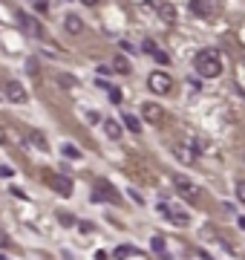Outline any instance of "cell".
<instances>
[{
  "label": "cell",
  "mask_w": 245,
  "mask_h": 260,
  "mask_svg": "<svg viewBox=\"0 0 245 260\" xmlns=\"http://www.w3.org/2000/svg\"><path fill=\"white\" fill-rule=\"evenodd\" d=\"M87 121H90V124H98V121H101V113H87Z\"/></svg>",
  "instance_id": "cell-28"
},
{
  "label": "cell",
  "mask_w": 245,
  "mask_h": 260,
  "mask_svg": "<svg viewBox=\"0 0 245 260\" xmlns=\"http://www.w3.org/2000/svg\"><path fill=\"white\" fill-rule=\"evenodd\" d=\"M35 12H40V15L49 12V0H35Z\"/></svg>",
  "instance_id": "cell-24"
},
{
  "label": "cell",
  "mask_w": 245,
  "mask_h": 260,
  "mask_svg": "<svg viewBox=\"0 0 245 260\" xmlns=\"http://www.w3.org/2000/svg\"><path fill=\"white\" fill-rule=\"evenodd\" d=\"M78 229H81V232H84V234L95 232V229H93V223H78Z\"/></svg>",
  "instance_id": "cell-31"
},
{
  "label": "cell",
  "mask_w": 245,
  "mask_h": 260,
  "mask_svg": "<svg viewBox=\"0 0 245 260\" xmlns=\"http://www.w3.org/2000/svg\"><path fill=\"white\" fill-rule=\"evenodd\" d=\"M236 197H239V203H245V179L236 182Z\"/></svg>",
  "instance_id": "cell-25"
},
{
  "label": "cell",
  "mask_w": 245,
  "mask_h": 260,
  "mask_svg": "<svg viewBox=\"0 0 245 260\" xmlns=\"http://www.w3.org/2000/svg\"><path fill=\"white\" fill-rule=\"evenodd\" d=\"M147 87H150L153 93H170L173 90V78H170V73H165V70H156V73H150V78H147Z\"/></svg>",
  "instance_id": "cell-3"
},
{
  "label": "cell",
  "mask_w": 245,
  "mask_h": 260,
  "mask_svg": "<svg viewBox=\"0 0 245 260\" xmlns=\"http://www.w3.org/2000/svg\"><path fill=\"white\" fill-rule=\"evenodd\" d=\"M156 211H159L161 217H168V214H170V203H159V205H156Z\"/></svg>",
  "instance_id": "cell-27"
},
{
  "label": "cell",
  "mask_w": 245,
  "mask_h": 260,
  "mask_svg": "<svg viewBox=\"0 0 245 260\" xmlns=\"http://www.w3.org/2000/svg\"><path fill=\"white\" fill-rule=\"evenodd\" d=\"M113 70H115V73H121V75H127V73H130V61H127L124 55H115L113 58Z\"/></svg>",
  "instance_id": "cell-17"
},
{
  "label": "cell",
  "mask_w": 245,
  "mask_h": 260,
  "mask_svg": "<svg viewBox=\"0 0 245 260\" xmlns=\"http://www.w3.org/2000/svg\"><path fill=\"white\" fill-rule=\"evenodd\" d=\"M173 156L179 159V162H185V165H196V148L193 145H185V142H176L173 145Z\"/></svg>",
  "instance_id": "cell-7"
},
{
  "label": "cell",
  "mask_w": 245,
  "mask_h": 260,
  "mask_svg": "<svg viewBox=\"0 0 245 260\" xmlns=\"http://www.w3.org/2000/svg\"><path fill=\"white\" fill-rule=\"evenodd\" d=\"M26 90L20 81H6V102L9 104H26Z\"/></svg>",
  "instance_id": "cell-8"
},
{
  "label": "cell",
  "mask_w": 245,
  "mask_h": 260,
  "mask_svg": "<svg viewBox=\"0 0 245 260\" xmlns=\"http://www.w3.org/2000/svg\"><path fill=\"white\" fill-rule=\"evenodd\" d=\"M104 133H107V139L118 142L121 139V124H118L115 119H104Z\"/></svg>",
  "instance_id": "cell-14"
},
{
  "label": "cell",
  "mask_w": 245,
  "mask_h": 260,
  "mask_svg": "<svg viewBox=\"0 0 245 260\" xmlns=\"http://www.w3.org/2000/svg\"><path fill=\"white\" fill-rule=\"evenodd\" d=\"M133 254H136V249H133V246H118V249L113 251V257H115V260H130Z\"/></svg>",
  "instance_id": "cell-18"
},
{
  "label": "cell",
  "mask_w": 245,
  "mask_h": 260,
  "mask_svg": "<svg viewBox=\"0 0 245 260\" xmlns=\"http://www.w3.org/2000/svg\"><path fill=\"white\" fill-rule=\"evenodd\" d=\"M242 159H245V156H242Z\"/></svg>",
  "instance_id": "cell-35"
},
{
  "label": "cell",
  "mask_w": 245,
  "mask_h": 260,
  "mask_svg": "<svg viewBox=\"0 0 245 260\" xmlns=\"http://www.w3.org/2000/svg\"><path fill=\"white\" fill-rule=\"evenodd\" d=\"M107 93H110V102H113V104H121V99H124V95H121V90H115V87H110Z\"/></svg>",
  "instance_id": "cell-22"
},
{
  "label": "cell",
  "mask_w": 245,
  "mask_h": 260,
  "mask_svg": "<svg viewBox=\"0 0 245 260\" xmlns=\"http://www.w3.org/2000/svg\"><path fill=\"white\" fill-rule=\"evenodd\" d=\"M47 182L52 185V191L61 197H72V191H75V185H72V179L64 177V174H47Z\"/></svg>",
  "instance_id": "cell-5"
},
{
  "label": "cell",
  "mask_w": 245,
  "mask_h": 260,
  "mask_svg": "<svg viewBox=\"0 0 245 260\" xmlns=\"http://www.w3.org/2000/svg\"><path fill=\"white\" fill-rule=\"evenodd\" d=\"M161 3H165V0H147V9H156V12H159Z\"/></svg>",
  "instance_id": "cell-30"
},
{
  "label": "cell",
  "mask_w": 245,
  "mask_h": 260,
  "mask_svg": "<svg viewBox=\"0 0 245 260\" xmlns=\"http://www.w3.org/2000/svg\"><path fill=\"white\" fill-rule=\"evenodd\" d=\"M118 47H121V52H136V47H133L130 41H121V44H118Z\"/></svg>",
  "instance_id": "cell-29"
},
{
  "label": "cell",
  "mask_w": 245,
  "mask_h": 260,
  "mask_svg": "<svg viewBox=\"0 0 245 260\" xmlns=\"http://www.w3.org/2000/svg\"><path fill=\"white\" fill-rule=\"evenodd\" d=\"M81 3H84V6H95V3H98V0H81Z\"/></svg>",
  "instance_id": "cell-32"
},
{
  "label": "cell",
  "mask_w": 245,
  "mask_h": 260,
  "mask_svg": "<svg viewBox=\"0 0 245 260\" xmlns=\"http://www.w3.org/2000/svg\"><path fill=\"white\" fill-rule=\"evenodd\" d=\"M20 26H23V32L32 38H40V23L32 15H20Z\"/></svg>",
  "instance_id": "cell-12"
},
{
  "label": "cell",
  "mask_w": 245,
  "mask_h": 260,
  "mask_svg": "<svg viewBox=\"0 0 245 260\" xmlns=\"http://www.w3.org/2000/svg\"><path fill=\"white\" fill-rule=\"evenodd\" d=\"M142 116H144V121L147 124H161V119H165V110H161L156 102H147L142 107Z\"/></svg>",
  "instance_id": "cell-9"
},
{
  "label": "cell",
  "mask_w": 245,
  "mask_h": 260,
  "mask_svg": "<svg viewBox=\"0 0 245 260\" xmlns=\"http://www.w3.org/2000/svg\"><path fill=\"white\" fill-rule=\"evenodd\" d=\"M58 84L61 87H75V78L72 75H58Z\"/></svg>",
  "instance_id": "cell-23"
},
{
  "label": "cell",
  "mask_w": 245,
  "mask_h": 260,
  "mask_svg": "<svg viewBox=\"0 0 245 260\" xmlns=\"http://www.w3.org/2000/svg\"><path fill=\"white\" fill-rule=\"evenodd\" d=\"M239 229H242V232H245V217H239Z\"/></svg>",
  "instance_id": "cell-34"
},
{
  "label": "cell",
  "mask_w": 245,
  "mask_h": 260,
  "mask_svg": "<svg viewBox=\"0 0 245 260\" xmlns=\"http://www.w3.org/2000/svg\"><path fill=\"white\" fill-rule=\"evenodd\" d=\"M142 49L147 52V55H153V58H156V61H159L161 67H168V64H170V55L165 52V49H159V47H156L153 41H144V47H142Z\"/></svg>",
  "instance_id": "cell-10"
},
{
  "label": "cell",
  "mask_w": 245,
  "mask_h": 260,
  "mask_svg": "<svg viewBox=\"0 0 245 260\" xmlns=\"http://www.w3.org/2000/svg\"><path fill=\"white\" fill-rule=\"evenodd\" d=\"M95 260H107V251H98V257Z\"/></svg>",
  "instance_id": "cell-33"
},
{
  "label": "cell",
  "mask_w": 245,
  "mask_h": 260,
  "mask_svg": "<svg viewBox=\"0 0 245 260\" xmlns=\"http://www.w3.org/2000/svg\"><path fill=\"white\" fill-rule=\"evenodd\" d=\"M93 203H118V191L107 179H98L93 188Z\"/></svg>",
  "instance_id": "cell-4"
},
{
  "label": "cell",
  "mask_w": 245,
  "mask_h": 260,
  "mask_svg": "<svg viewBox=\"0 0 245 260\" xmlns=\"http://www.w3.org/2000/svg\"><path fill=\"white\" fill-rule=\"evenodd\" d=\"M32 145H35V148H40V150H49V145L44 142V136H40V133H32Z\"/></svg>",
  "instance_id": "cell-21"
},
{
  "label": "cell",
  "mask_w": 245,
  "mask_h": 260,
  "mask_svg": "<svg viewBox=\"0 0 245 260\" xmlns=\"http://www.w3.org/2000/svg\"><path fill=\"white\" fill-rule=\"evenodd\" d=\"M159 18L165 20V23H176V6L165 0V3H161V9H159Z\"/></svg>",
  "instance_id": "cell-15"
},
{
  "label": "cell",
  "mask_w": 245,
  "mask_h": 260,
  "mask_svg": "<svg viewBox=\"0 0 245 260\" xmlns=\"http://www.w3.org/2000/svg\"><path fill=\"white\" fill-rule=\"evenodd\" d=\"M58 220H61L64 225H72V223H75V217H72V214H58Z\"/></svg>",
  "instance_id": "cell-26"
},
{
  "label": "cell",
  "mask_w": 245,
  "mask_h": 260,
  "mask_svg": "<svg viewBox=\"0 0 245 260\" xmlns=\"http://www.w3.org/2000/svg\"><path fill=\"white\" fill-rule=\"evenodd\" d=\"M190 12L199 18H214L219 12V3L217 0H190Z\"/></svg>",
  "instance_id": "cell-6"
},
{
  "label": "cell",
  "mask_w": 245,
  "mask_h": 260,
  "mask_svg": "<svg viewBox=\"0 0 245 260\" xmlns=\"http://www.w3.org/2000/svg\"><path fill=\"white\" fill-rule=\"evenodd\" d=\"M150 246H153V251H156V254H165V237H153Z\"/></svg>",
  "instance_id": "cell-20"
},
{
  "label": "cell",
  "mask_w": 245,
  "mask_h": 260,
  "mask_svg": "<svg viewBox=\"0 0 245 260\" xmlns=\"http://www.w3.org/2000/svg\"><path fill=\"white\" fill-rule=\"evenodd\" d=\"M61 153H64L66 159H81V150H78L75 145H69V142H66L64 148H61Z\"/></svg>",
  "instance_id": "cell-19"
},
{
  "label": "cell",
  "mask_w": 245,
  "mask_h": 260,
  "mask_svg": "<svg viewBox=\"0 0 245 260\" xmlns=\"http://www.w3.org/2000/svg\"><path fill=\"white\" fill-rule=\"evenodd\" d=\"M193 67H196V73L202 78H219L222 75V55L217 49H202L193 58Z\"/></svg>",
  "instance_id": "cell-1"
},
{
  "label": "cell",
  "mask_w": 245,
  "mask_h": 260,
  "mask_svg": "<svg viewBox=\"0 0 245 260\" xmlns=\"http://www.w3.org/2000/svg\"><path fill=\"white\" fill-rule=\"evenodd\" d=\"M168 220H170L173 225H188V223H190V214L185 211V208H179V205H170Z\"/></svg>",
  "instance_id": "cell-11"
},
{
  "label": "cell",
  "mask_w": 245,
  "mask_h": 260,
  "mask_svg": "<svg viewBox=\"0 0 245 260\" xmlns=\"http://www.w3.org/2000/svg\"><path fill=\"white\" fill-rule=\"evenodd\" d=\"M121 121H124V127L130 130V133H139V130H142V121L136 119L133 113H124V116H121Z\"/></svg>",
  "instance_id": "cell-16"
},
{
  "label": "cell",
  "mask_w": 245,
  "mask_h": 260,
  "mask_svg": "<svg viewBox=\"0 0 245 260\" xmlns=\"http://www.w3.org/2000/svg\"><path fill=\"white\" fill-rule=\"evenodd\" d=\"M64 29L69 32V35H81V32H84V20L78 18V15H66V18H64Z\"/></svg>",
  "instance_id": "cell-13"
},
{
  "label": "cell",
  "mask_w": 245,
  "mask_h": 260,
  "mask_svg": "<svg viewBox=\"0 0 245 260\" xmlns=\"http://www.w3.org/2000/svg\"><path fill=\"white\" fill-rule=\"evenodd\" d=\"M173 185H176V191H179L182 200H188V203H196L199 197H202V191H199V185L193 182V179L182 177V174H176L173 177Z\"/></svg>",
  "instance_id": "cell-2"
}]
</instances>
